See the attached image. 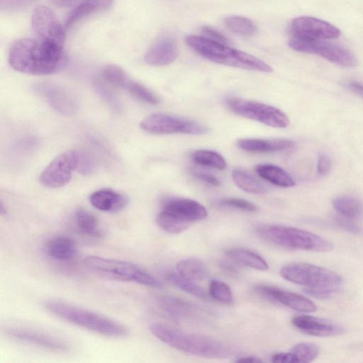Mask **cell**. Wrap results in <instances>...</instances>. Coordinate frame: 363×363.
Listing matches in <instances>:
<instances>
[{
    "instance_id": "cell-24",
    "label": "cell",
    "mask_w": 363,
    "mask_h": 363,
    "mask_svg": "<svg viewBox=\"0 0 363 363\" xmlns=\"http://www.w3.org/2000/svg\"><path fill=\"white\" fill-rule=\"evenodd\" d=\"M255 171L260 177L276 186L289 188L296 185L293 177L278 166L260 164L256 166Z\"/></svg>"
},
{
    "instance_id": "cell-18",
    "label": "cell",
    "mask_w": 363,
    "mask_h": 363,
    "mask_svg": "<svg viewBox=\"0 0 363 363\" xmlns=\"http://www.w3.org/2000/svg\"><path fill=\"white\" fill-rule=\"evenodd\" d=\"M178 56L176 41L169 37L155 42L145 55V62L152 66H165L173 62Z\"/></svg>"
},
{
    "instance_id": "cell-3",
    "label": "cell",
    "mask_w": 363,
    "mask_h": 363,
    "mask_svg": "<svg viewBox=\"0 0 363 363\" xmlns=\"http://www.w3.org/2000/svg\"><path fill=\"white\" fill-rule=\"evenodd\" d=\"M44 306L63 320L101 335L119 338L128 334V328L119 322L69 303L49 300L45 302Z\"/></svg>"
},
{
    "instance_id": "cell-35",
    "label": "cell",
    "mask_w": 363,
    "mask_h": 363,
    "mask_svg": "<svg viewBox=\"0 0 363 363\" xmlns=\"http://www.w3.org/2000/svg\"><path fill=\"white\" fill-rule=\"evenodd\" d=\"M208 293L215 301L226 305L233 303V295L230 286L225 282L214 279L210 282Z\"/></svg>"
},
{
    "instance_id": "cell-49",
    "label": "cell",
    "mask_w": 363,
    "mask_h": 363,
    "mask_svg": "<svg viewBox=\"0 0 363 363\" xmlns=\"http://www.w3.org/2000/svg\"><path fill=\"white\" fill-rule=\"evenodd\" d=\"M0 213L2 216H4L7 213L6 209L4 208V204L2 202H1L0 204Z\"/></svg>"
},
{
    "instance_id": "cell-29",
    "label": "cell",
    "mask_w": 363,
    "mask_h": 363,
    "mask_svg": "<svg viewBox=\"0 0 363 363\" xmlns=\"http://www.w3.org/2000/svg\"><path fill=\"white\" fill-rule=\"evenodd\" d=\"M232 177L236 186L242 191L250 194H263L267 188L250 173L240 168L234 169Z\"/></svg>"
},
{
    "instance_id": "cell-8",
    "label": "cell",
    "mask_w": 363,
    "mask_h": 363,
    "mask_svg": "<svg viewBox=\"0 0 363 363\" xmlns=\"http://www.w3.org/2000/svg\"><path fill=\"white\" fill-rule=\"evenodd\" d=\"M225 104L234 113L268 126L284 128L289 124L284 112L266 104L235 97L227 99Z\"/></svg>"
},
{
    "instance_id": "cell-26",
    "label": "cell",
    "mask_w": 363,
    "mask_h": 363,
    "mask_svg": "<svg viewBox=\"0 0 363 363\" xmlns=\"http://www.w3.org/2000/svg\"><path fill=\"white\" fill-rule=\"evenodd\" d=\"M74 223L78 232L84 235L95 238H101L103 235L96 218L83 208L76 210Z\"/></svg>"
},
{
    "instance_id": "cell-33",
    "label": "cell",
    "mask_w": 363,
    "mask_h": 363,
    "mask_svg": "<svg viewBox=\"0 0 363 363\" xmlns=\"http://www.w3.org/2000/svg\"><path fill=\"white\" fill-rule=\"evenodd\" d=\"M157 225L165 232L170 234H178L185 231L191 225L190 223L183 221L175 216L160 211L156 218Z\"/></svg>"
},
{
    "instance_id": "cell-14",
    "label": "cell",
    "mask_w": 363,
    "mask_h": 363,
    "mask_svg": "<svg viewBox=\"0 0 363 363\" xmlns=\"http://www.w3.org/2000/svg\"><path fill=\"white\" fill-rule=\"evenodd\" d=\"M5 334L12 339L56 352L69 350L64 340L39 330L19 326L6 328Z\"/></svg>"
},
{
    "instance_id": "cell-45",
    "label": "cell",
    "mask_w": 363,
    "mask_h": 363,
    "mask_svg": "<svg viewBox=\"0 0 363 363\" xmlns=\"http://www.w3.org/2000/svg\"><path fill=\"white\" fill-rule=\"evenodd\" d=\"M194 173H195L194 174L195 176L198 179L202 180L205 183H207L210 185L215 186H218L220 185V180L217 177H216L215 176H213L211 174H208L206 172H196Z\"/></svg>"
},
{
    "instance_id": "cell-4",
    "label": "cell",
    "mask_w": 363,
    "mask_h": 363,
    "mask_svg": "<svg viewBox=\"0 0 363 363\" xmlns=\"http://www.w3.org/2000/svg\"><path fill=\"white\" fill-rule=\"evenodd\" d=\"M281 276L286 280L303 286L306 294L325 298L337 292L342 280L335 272L306 262H291L281 267Z\"/></svg>"
},
{
    "instance_id": "cell-5",
    "label": "cell",
    "mask_w": 363,
    "mask_h": 363,
    "mask_svg": "<svg viewBox=\"0 0 363 363\" xmlns=\"http://www.w3.org/2000/svg\"><path fill=\"white\" fill-rule=\"evenodd\" d=\"M186 43L199 55L217 64L262 72L273 71L269 65L259 58L203 36L189 35Z\"/></svg>"
},
{
    "instance_id": "cell-47",
    "label": "cell",
    "mask_w": 363,
    "mask_h": 363,
    "mask_svg": "<svg viewBox=\"0 0 363 363\" xmlns=\"http://www.w3.org/2000/svg\"><path fill=\"white\" fill-rule=\"evenodd\" d=\"M238 362H262V361L257 357L245 356L239 357L235 360Z\"/></svg>"
},
{
    "instance_id": "cell-40",
    "label": "cell",
    "mask_w": 363,
    "mask_h": 363,
    "mask_svg": "<svg viewBox=\"0 0 363 363\" xmlns=\"http://www.w3.org/2000/svg\"><path fill=\"white\" fill-rule=\"evenodd\" d=\"M220 204L247 212H255L257 210V207L253 203L239 198L225 199L220 201Z\"/></svg>"
},
{
    "instance_id": "cell-38",
    "label": "cell",
    "mask_w": 363,
    "mask_h": 363,
    "mask_svg": "<svg viewBox=\"0 0 363 363\" xmlns=\"http://www.w3.org/2000/svg\"><path fill=\"white\" fill-rule=\"evenodd\" d=\"M96 11H99L96 7L91 4H82L73 8L64 25L66 30L85 17Z\"/></svg>"
},
{
    "instance_id": "cell-23",
    "label": "cell",
    "mask_w": 363,
    "mask_h": 363,
    "mask_svg": "<svg viewBox=\"0 0 363 363\" xmlns=\"http://www.w3.org/2000/svg\"><path fill=\"white\" fill-rule=\"evenodd\" d=\"M157 303L164 313L174 318H189L196 312L195 308L191 303L170 296H161Z\"/></svg>"
},
{
    "instance_id": "cell-34",
    "label": "cell",
    "mask_w": 363,
    "mask_h": 363,
    "mask_svg": "<svg viewBox=\"0 0 363 363\" xmlns=\"http://www.w3.org/2000/svg\"><path fill=\"white\" fill-rule=\"evenodd\" d=\"M99 75L103 82L123 89L130 79L121 67L114 65L105 66L101 70Z\"/></svg>"
},
{
    "instance_id": "cell-37",
    "label": "cell",
    "mask_w": 363,
    "mask_h": 363,
    "mask_svg": "<svg viewBox=\"0 0 363 363\" xmlns=\"http://www.w3.org/2000/svg\"><path fill=\"white\" fill-rule=\"evenodd\" d=\"M125 89L135 97L145 103L152 105H157L160 103V99L157 96L138 82L129 79Z\"/></svg>"
},
{
    "instance_id": "cell-27",
    "label": "cell",
    "mask_w": 363,
    "mask_h": 363,
    "mask_svg": "<svg viewBox=\"0 0 363 363\" xmlns=\"http://www.w3.org/2000/svg\"><path fill=\"white\" fill-rule=\"evenodd\" d=\"M176 269L179 275L194 281L203 279L207 274V268L203 262L194 257L178 262Z\"/></svg>"
},
{
    "instance_id": "cell-2",
    "label": "cell",
    "mask_w": 363,
    "mask_h": 363,
    "mask_svg": "<svg viewBox=\"0 0 363 363\" xmlns=\"http://www.w3.org/2000/svg\"><path fill=\"white\" fill-rule=\"evenodd\" d=\"M149 329L164 344L188 354L221 358L228 352V347L223 342L209 336L187 333L160 323H152Z\"/></svg>"
},
{
    "instance_id": "cell-28",
    "label": "cell",
    "mask_w": 363,
    "mask_h": 363,
    "mask_svg": "<svg viewBox=\"0 0 363 363\" xmlns=\"http://www.w3.org/2000/svg\"><path fill=\"white\" fill-rule=\"evenodd\" d=\"M333 205L337 213L347 218H358L363 213V206L361 202L350 196L336 197L333 201Z\"/></svg>"
},
{
    "instance_id": "cell-19",
    "label": "cell",
    "mask_w": 363,
    "mask_h": 363,
    "mask_svg": "<svg viewBox=\"0 0 363 363\" xmlns=\"http://www.w3.org/2000/svg\"><path fill=\"white\" fill-rule=\"evenodd\" d=\"M38 90L56 111L66 115L72 114L77 111L75 100L63 89L52 84H43L38 87Z\"/></svg>"
},
{
    "instance_id": "cell-6",
    "label": "cell",
    "mask_w": 363,
    "mask_h": 363,
    "mask_svg": "<svg viewBox=\"0 0 363 363\" xmlns=\"http://www.w3.org/2000/svg\"><path fill=\"white\" fill-rule=\"evenodd\" d=\"M257 235L265 241L291 250L328 252L333 244L311 232L285 225H262L257 228Z\"/></svg>"
},
{
    "instance_id": "cell-25",
    "label": "cell",
    "mask_w": 363,
    "mask_h": 363,
    "mask_svg": "<svg viewBox=\"0 0 363 363\" xmlns=\"http://www.w3.org/2000/svg\"><path fill=\"white\" fill-rule=\"evenodd\" d=\"M225 256L235 262L257 270L269 269L265 259L259 254L243 248H233L225 252Z\"/></svg>"
},
{
    "instance_id": "cell-17",
    "label": "cell",
    "mask_w": 363,
    "mask_h": 363,
    "mask_svg": "<svg viewBox=\"0 0 363 363\" xmlns=\"http://www.w3.org/2000/svg\"><path fill=\"white\" fill-rule=\"evenodd\" d=\"M291 322L301 332L313 336L329 337L343 332V328L338 325L311 315H296Z\"/></svg>"
},
{
    "instance_id": "cell-11",
    "label": "cell",
    "mask_w": 363,
    "mask_h": 363,
    "mask_svg": "<svg viewBox=\"0 0 363 363\" xmlns=\"http://www.w3.org/2000/svg\"><path fill=\"white\" fill-rule=\"evenodd\" d=\"M78 150H69L55 157L42 172L39 181L45 187L60 188L67 184L77 170Z\"/></svg>"
},
{
    "instance_id": "cell-43",
    "label": "cell",
    "mask_w": 363,
    "mask_h": 363,
    "mask_svg": "<svg viewBox=\"0 0 363 363\" xmlns=\"http://www.w3.org/2000/svg\"><path fill=\"white\" fill-rule=\"evenodd\" d=\"M202 36L223 44L228 43V39L219 31L210 26H203L201 29Z\"/></svg>"
},
{
    "instance_id": "cell-13",
    "label": "cell",
    "mask_w": 363,
    "mask_h": 363,
    "mask_svg": "<svg viewBox=\"0 0 363 363\" xmlns=\"http://www.w3.org/2000/svg\"><path fill=\"white\" fill-rule=\"evenodd\" d=\"M292 36L313 40L337 38L341 31L334 25L311 16H299L291 23Z\"/></svg>"
},
{
    "instance_id": "cell-9",
    "label": "cell",
    "mask_w": 363,
    "mask_h": 363,
    "mask_svg": "<svg viewBox=\"0 0 363 363\" xmlns=\"http://www.w3.org/2000/svg\"><path fill=\"white\" fill-rule=\"evenodd\" d=\"M325 40L292 36L289 45L294 50L319 55L338 65L347 67L356 66L357 59L348 49Z\"/></svg>"
},
{
    "instance_id": "cell-30",
    "label": "cell",
    "mask_w": 363,
    "mask_h": 363,
    "mask_svg": "<svg viewBox=\"0 0 363 363\" xmlns=\"http://www.w3.org/2000/svg\"><path fill=\"white\" fill-rule=\"evenodd\" d=\"M192 160L196 164L223 170L227 167V162L218 152L210 150H198L191 155Z\"/></svg>"
},
{
    "instance_id": "cell-10",
    "label": "cell",
    "mask_w": 363,
    "mask_h": 363,
    "mask_svg": "<svg viewBox=\"0 0 363 363\" xmlns=\"http://www.w3.org/2000/svg\"><path fill=\"white\" fill-rule=\"evenodd\" d=\"M140 128L152 134L201 135L208 130L206 126L193 120L165 113H152L140 122Z\"/></svg>"
},
{
    "instance_id": "cell-20",
    "label": "cell",
    "mask_w": 363,
    "mask_h": 363,
    "mask_svg": "<svg viewBox=\"0 0 363 363\" xmlns=\"http://www.w3.org/2000/svg\"><path fill=\"white\" fill-rule=\"evenodd\" d=\"M90 203L96 209L108 213H118L128 203V198L113 189H101L89 196Z\"/></svg>"
},
{
    "instance_id": "cell-12",
    "label": "cell",
    "mask_w": 363,
    "mask_h": 363,
    "mask_svg": "<svg viewBox=\"0 0 363 363\" xmlns=\"http://www.w3.org/2000/svg\"><path fill=\"white\" fill-rule=\"evenodd\" d=\"M31 25L37 38L64 46L66 29L48 7H36L32 14Z\"/></svg>"
},
{
    "instance_id": "cell-32",
    "label": "cell",
    "mask_w": 363,
    "mask_h": 363,
    "mask_svg": "<svg viewBox=\"0 0 363 363\" xmlns=\"http://www.w3.org/2000/svg\"><path fill=\"white\" fill-rule=\"evenodd\" d=\"M166 279L169 282L189 294L201 298L206 297V292L201 286L194 281L182 277L177 272L167 273Z\"/></svg>"
},
{
    "instance_id": "cell-39",
    "label": "cell",
    "mask_w": 363,
    "mask_h": 363,
    "mask_svg": "<svg viewBox=\"0 0 363 363\" xmlns=\"http://www.w3.org/2000/svg\"><path fill=\"white\" fill-rule=\"evenodd\" d=\"M53 4L62 8H74L82 4H91L96 7L98 11L108 9L114 0H52Z\"/></svg>"
},
{
    "instance_id": "cell-46",
    "label": "cell",
    "mask_w": 363,
    "mask_h": 363,
    "mask_svg": "<svg viewBox=\"0 0 363 363\" xmlns=\"http://www.w3.org/2000/svg\"><path fill=\"white\" fill-rule=\"evenodd\" d=\"M272 361L278 363L296 362V359L291 352L276 353L272 357Z\"/></svg>"
},
{
    "instance_id": "cell-44",
    "label": "cell",
    "mask_w": 363,
    "mask_h": 363,
    "mask_svg": "<svg viewBox=\"0 0 363 363\" xmlns=\"http://www.w3.org/2000/svg\"><path fill=\"white\" fill-rule=\"evenodd\" d=\"M331 162L325 155H320L318 160V172L321 175L327 174L330 169Z\"/></svg>"
},
{
    "instance_id": "cell-48",
    "label": "cell",
    "mask_w": 363,
    "mask_h": 363,
    "mask_svg": "<svg viewBox=\"0 0 363 363\" xmlns=\"http://www.w3.org/2000/svg\"><path fill=\"white\" fill-rule=\"evenodd\" d=\"M350 86L354 89H358L359 91H363V84L358 82H351Z\"/></svg>"
},
{
    "instance_id": "cell-36",
    "label": "cell",
    "mask_w": 363,
    "mask_h": 363,
    "mask_svg": "<svg viewBox=\"0 0 363 363\" xmlns=\"http://www.w3.org/2000/svg\"><path fill=\"white\" fill-rule=\"evenodd\" d=\"M290 352L296 362H310L318 357L320 350L313 343L301 342L294 345Z\"/></svg>"
},
{
    "instance_id": "cell-31",
    "label": "cell",
    "mask_w": 363,
    "mask_h": 363,
    "mask_svg": "<svg viewBox=\"0 0 363 363\" xmlns=\"http://www.w3.org/2000/svg\"><path fill=\"white\" fill-rule=\"evenodd\" d=\"M224 23L230 31L241 36H251L257 30L254 23L250 19L243 16H228L225 18Z\"/></svg>"
},
{
    "instance_id": "cell-7",
    "label": "cell",
    "mask_w": 363,
    "mask_h": 363,
    "mask_svg": "<svg viewBox=\"0 0 363 363\" xmlns=\"http://www.w3.org/2000/svg\"><path fill=\"white\" fill-rule=\"evenodd\" d=\"M84 264L95 274L116 281L135 282L153 288L162 286L160 281L147 271L130 262L90 255Z\"/></svg>"
},
{
    "instance_id": "cell-21",
    "label": "cell",
    "mask_w": 363,
    "mask_h": 363,
    "mask_svg": "<svg viewBox=\"0 0 363 363\" xmlns=\"http://www.w3.org/2000/svg\"><path fill=\"white\" fill-rule=\"evenodd\" d=\"M238 146L250 152H274L293 148L296 143L286 139L245 138L238 140Z\"/></svg>"
},
{
    "instance_id": "cell-15",
    "label": "cell",
    "mask_w": 363,
    "mask_h": 363,
    "mask_svg": "<svg viewBox=\"0 0 363 363\" xmlns=\"http://www.w3.org/2000/svg\"><path fill=\"white\" fill-rule=\"evenodd\" d=\"M161 210L190 224L205 219L208 216L206 208L190 199L170 196L162 201Z\"/></svg>"
},
{
    "instance_id": "cell-22",
    "label": "cell",
    "mask_w": 363,
    "mask_h": 363,
    "mask_svg": "<svg viewBox=\"0 0 363 363\" xmlns=\"http://www.w3.org/2000/svg\"><path fill=\"white\" fill-rule=\"evenodd\" d=\"M45 252L52 259L68 261L76 257L77 247L74 241L70 238L58 235L48 240L45 244Z\"/></svg>"
},
{
    "instance_id": "cell-42",
    "label": "cell",
    "mask_w": 363,
    "mask_h": 363,
    "mask_svg": "<svg viewBox=\"0 0 363 363\" xmlns=\"http://www.w3.org/2000/svg\"><path fill=\"white\" fill-rule=\"evenodd\" d=\"M94 164L89 155L86 153L78 151V159L77 170L78 172L83 174H88L93 172Z\"/></svg>"
},
{
    "instance_id": "cell-16",
    "label": "cell",
    "mask_w": 363,
    "mask_h": 363,
    "mask_svg": "<svg viewBox=\"0 0 363 363\" xmlns=\"http://www.w3.org/2000/svg\"><path fill=\"white\" fill-rule=\"evenodd\" d=\"M255 291L270 300L297 311L310 313L317 308L316 305L309 298L294 292L267 285L257 286Z\"/></svg>"
},
{
    "instance_id": "cell-41",
    "label": "cell",
    "mask_w": 363,
    "mask_h": 363,
    "mask_svg": "<svg viewBox=\"0 0 363 363\" xmlns=\"http://www.w3.org/2000/svg\"><path fill=\"white\" fill-rule=\"evenodd\" d=\"M38 0H0V9L5 11H17L28 8Z\"/></svg>"
},
{
    "instance_id": "cell-1",
    "label": "cell",
    "mask_w": 363,
    "mask_h": 363,
    "mask_svg": "<svg viewBox=\"0 0 363 363\" xmlns=\"http://www.w3.org/2000/svg\"><path fill=\"white\" fill-rule=\"evenodd\" d=\"M9 62L20 72L47 75L62 69L67 58L63 46L38 38H23L11 46Z\"/></svg>"
}]
</instances>
